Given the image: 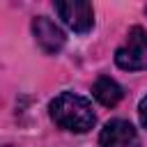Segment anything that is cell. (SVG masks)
<instances>
[{"label": "cell", "instance_id": "6da1fadb", "mask_svg": "<svg viewBox=\"0 0 147 147\" xmlns=\"http://www.w3.org/2000/svg\"><path fill=\"white\" fill-rule=\"evenodd\" d=\"M48 113L53 117V122L67 131H76V133H85L94 126L96 115L92 110V103L74 92H62L57 94L51 103H48Z\"/></svg>", "mask_w": 147, "mask_h": 147}, {"label": "cell", "instance_id": "7a4b0ae2", "mask_svg": "<svg viewBox=\"0 0 147 147\" xmlns=\"http://www.w3.org/2000/svg\"><path fill=\"white\" fill-rule=\"evenodd\" d=\"M115 64L124 71H145L147 69V30L136 25L129 30L124 44L115 51Z\"/></svg>", "mask_w": 147, "mask_h": 147}, {"label": "cell", "instance_id": "3957f363", "mask_svg": "<svg viewBox=\"0 0 147 147\" xmlns=\"http://www.w3.org/2000/svg\"><path fill=\"white\" fill-rule=\"evenodd\" d=\"M55 14L62 18V23L67 28H71L74 32H87L94 25V9L90 2L85 0H57L53 2Z\"/></svg>", "mask_w": 147, "mask_h": 147}, {"label": "cell", "instance_id": "277c9868", "mask_svg": "<svg viewBox=\"0 0 147 147\" xmlns=\"http://www.w3.org/2000/svg\"><path fill=\"white\" fill-rule=\"evenodd\" d=\"M32 34H34V41L39 44V48L48 55L60 53L64 41H67L62 28L55 21H51L48 16H34L32 18Z\"/></svg>", "mask_w": 147, "mask_h": 147}, {"label": "cell", "instance_id": "5b68a950", "mask_svg": "<svg viewBox=\"0 0 147 147\" xmlns=\"http://www.w3.org/2000/svg\"><path fill=\"white\" fill-rule=\"evenodd\" d=\"M101 147H140L138 131L126 119H110L99 133Z\"/></svg>", "mask_w": 147, "mask_h": 147}, {"label": "cell", "instance_id": "8992f818", "mask_svg": "<svg viewBox=\"0 0 147 147\" xmlns=\"http://www.w3.org/2000/svg\"><path fill=\"white\" fill-rule=\"evenodd\" d=\"M92 94H94V99H96L101 106L113 108V106H117V103L122 101L124 90H122V85H119L117 80H113L110 76H99V78L94 80V85H92Z\"/></svg>", "mask_w": 147, "mask_h": 147}, {"label": "cell", "instance_id": "52a82bcc", "mask_svg": "<svg viewBox=\"0 0 147 147\" xmlns=\"http://www.w3.org/2000/svg\"><path fill=\"white\" fill-rule=\"evenodd\" d=\"M138 115H140V122H142V126H147V94L140 99V103H138Z\"/></svg>", "mask_w": 147, "mask_h": 147}, {"label": "cell", "instance_id": "ba28073f", "mask_svg": "<svg viewBox=\"0 0 147 147\" xmlns=\"http://www.w3.org/2000/svg\"><path fill=\"white\" fill-rule=\"evenodd\" d=\"M7 147H9V145H7Z\"/></svg>", "mask_w": 147, "mask_h": 147}]
</instances>
